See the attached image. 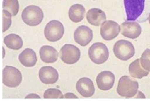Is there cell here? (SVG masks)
<instances>
[{"instance_id":"obj_1","label":"cell","mask_w":150,"mask_h":101,"mask_svg":"<svg viewBox=\"0 0 150 101\" xmlns=\"http://www.w3.org/2000/svg\"><path fill=\"white\" fill-rule=\"evenodd\" d=\"M139 84L136 81L133 80L128 76H122L118 81L117 87V93L120 96L126 98L134 96L138 92Z\"/></svg>"},{"instance_id":"obj_2","label":"cell","mask_w":150,"mask_h":101,"mask_svg":"<svg viewBox=\"0 0 150 101\" xmlns=\"http://www.w3.org/2000/svg\"><path fill=\"white\" fill-rule=\"evenodd\" d=\"M44 16L42 10L35 5H30L25 7L21 15L24 23L31 27L39 25L44 19Z\"/></svg>"},{"instance_id":"obj_3","label":"cell","mask_w":150,"mask_h":101,"mask_svg":"<svg viewBox=\"0 0 150 101\" xmlns=\"http://www.w3.org/2000/svg\"><path fill=\"white\" fill-rule=\"evenodd\" d=\"M113 52L116 58L122 61H127L134 55L135 49L130 42L120 40L114 44Z\"/></svg>"},{"instance_id":"obj_4","label":"cell","mask_w":150,"mask_h":101,"mask_svg":"<svg viewBox=\"0 0 150 101\" xmlns=\"http://www.w3.org/2000/svg\"><path fill=\"white\" fill-rule=\"evenodd\" d=\"M89 57L96 64L104 63L109 59V52L105 44L101 42L93 43L89 49Z\"/></svg>"},{"instance_id":"obj_5","label":"cell","mask_w":150,"mask_h":101,"mask_svg":"<svg viewBox=\"0 0 150 101\" xmlns=\"http://www.w3.org/2000/svg\"><path fill=\"white\" fill-rule=\"evenodd\" d=\"M21 72L15 67L6 66L3 70V83L6 87L15 88L22 82Z\"/></svg>"},{"instance_id":"obj_6","label":"cell","mask_w":150,"mask_h":101,"mask_svg":"<svg viewBox=\"0 0 150 101\" xmlns=\"http://www.w3.org/2000/svg\"><path fill=\"white\" fill-rule=\"evenodd\" d=\"M145 1V0H124L127 20H136L142 15Z\"/></svg>"},{"instance_id":"obj_7","label":"cell","mask_w":150,"mask_h":101,"mask_svg":"<svg viewBox=\"0 0 150 101\" xmlns=\"http://www.w3.org/2000/svg\"><path fill=\"white\" fill-rule=\"evenodd\" d=\"M65 28L62 22L59 20H53L47 24L44 29L45 38L51 42H57L63 36Z\"/></svg>"},{"instance_id":"obj_8","label":"cell","mask_w":150,"mask_h":101,"mask_svg":"<svg viewBox=\"0 0 150 101\" xmlns=\"http://www.w3.org/2000/svg\"><path fill=\"white\" fill-rule=\"evenodd\" d=\"M81 52L79 48L71 44H66L60 51L62 61L68 64L76 63L80 59Z\"/></svg>"},{"instance_id":"obj_9","label":"cell","mask_w":150,"mask_h":101,"mask_svg":"<svg viewBox=\"0 0 150 101\" xmlns=\"http://www.w3.org/2000/svg\"><path fill=\"white\" fill-rule=\"evenodd\" d=\"M121 31V27L117 22L113 20L104 22L101 25L100 34L105 40H112L116 38Z\"/></svg>"},{"instance_id":"obj_10","label":"cell","mask_w":150,"mask_h":101,"mask_svg":"<svg viewBox=\"0 0 150 101\" xmlns=\"http://www.w3.org/2000/svg\"><path fill=\"white\" fill-rule=\"evenodd\" d=\"M74 40L81 47H86L93 39V31L88 27L81 25L79 27L74 34Z\"/></svg>"},{"instance_id":"obj_11","label":"cell","mask_w":150,"mask_h":101,"mask_svg":"<svg viewBox=\"0 0 150 101\" xmlns=\"http://www.w3.org/2000/svg\"><path fill=\"white\" fill-rule=\"evenodd\" d=\"M115 76L110 71H103L96 78L97 87L101 90L108 91L112 88L114 85Z\"/></svg>"},{"instance_id":"obj_12","label":"cell","mask_w":150,"mask_h":101,"mask_svg":"<svg viewBox=\"0 0 150 101\" xmlns=\"http://www.w3.org/2000/svg\"><path fill=\"white\" fill-rule=\"evenodd\" d=\"M121 31L122 35L124 37L135 39L141 35L142 28L137 22L134 21H127L122 24Z\"/></svg>"},{"instance_id":"obj_13","label":"cell","mask_w":150,"mask_h":101,"mask_svg":"<svg viewBox=\"0 0 150 101\" xmlns=\"http://www.w3.org/2000/svg\"><path fill=\"white\" fill-rule=\"evenodd\" d=\"M57 71L51 66H44L40 68L39 77L41 82L45 84H55L59 80Z\"/></svg>"},{"instance_id":"obj_14","label":"cell","mask_w":150,"mask_h":101,"mask_svg":"<svg viewBox=\"0 0 150 101\" xmlns=\"http://www.w3.org/2000/svg\"><path fill=\"white\" fill-rule=\"evenodd\" d=\"M77 92L84 97H89L95 93V87L93 81L86 77H83L78 80L76 84Z\"/></svg>"},{"instance_id":"obj_15","label":"cell","mask_w":150,"mask_h":101,"mask_svg":"<svg viewBox=\"0 0 150 101\" xmlns=\"http://www.w3.org/2000/svg\"><path fill=\"white\" fill-rule=\"evenodd\" d=\"M86 19L92 25L100 26L106 20L107 17L104 11L100 8H93L88 12Z\"/></svg>"},{"instance_id":"obj_16","label":"cell","mask_w":150,"mask_h":101,"mask_svg":"<svg viewBox=\"0 0 150 101\" xmlns=\"http://www.w3.org/2000/svg\"><path fill=\"white\" fill-rule=\"evenodd\" d=\"M41 60L45 63H55L59 58L57 51L51 46L45 45L41 47L39 51Z\"/></svg>"},{"instance_id":"obj_17","label":"cell","mask_w":150,"mask_h":101,"mask_svg":"<svg viewBox=\"0 0 150 101\" xmlns=\"http://www.w3.org/2000/svg\"><path fill=\"white\" fill-rule=\"evenodd\" d=\"M19 61L25 67H33L37 63L36 54L32 49L26 48L19 54Z\"/></svg>"},{"instance_id":"obj_18","label":"cell","mask_w":150,"mask_h":101,"mask_svg":"<svg viewBox=\"0 0 150 101\" xmlns=\"http://www.w3.org/2000/svg\"><path fill=\"white\" fill-rule=\"evenodd\" d=\"M86 10L81 4H76L72 5L68 12L69 18L71 20L75 23L82 21L84 18Z\"/></svg>"},{"instance_id":"obj_19","label":"cell","mask_w":150,"mask_h":101,"mask_svg":"<svg viewBox=\"0 0 150 101\" xmlns=\"http://www.w3.org/2000/svg\"><path fill=\"white\" fill-rule=\"evenodd\" d=\"M129 73L132 77L137 79H141L143 77L146 76L149 72L145 70L141 66L140 59H136L133 61L128 67Z\"/></svg>"},{"instance_id":"obj_20","label":"cell","mask_w":150,"mask_h":101,"mask_svg":"<svg viewBox=\"0 0 150 101\" xmlns=\"http://www.w3.org/2000/svg\"><path fill=\"white\" fill-rule=\"evenodd\" d=\"M4 43L6 47L13 50H19L23 46V40L16 34H10L4 38Z\"/></svg>"},{"instance_id":"obj_21","label":"cell","mask_w":150,"mask_h":101,"mask_svg":"<svg viewBox=\"0 0 150 101\" xmlns=\"http://www.w3.org/2000/svg\"><path fill=\"white\" fill-rule=\"evenodd\" d=\"M3 8L7 10L12 16H15L19 9L18 0H3Z\"/></svg>"},{"instance_id":"obj_22","label":"cell","mask_w":150,"mask_h":101,"mask_svg":"<svg viewBox=\"0 0 150 101\" xmlns=\"http://www.w3.org/2000/svg\"><path fill=\"white\" fill-rule=\"evenodd\" d=\"M141 66L148 72H150V49H146L142 53L140 59Z\"/></svg>"},{"instance_id":"obj_23","label":"cell","mask_w":150,"mask_h":101,"mask_svg":"<svg viewBox=\"0 0 150 101\" xmlns=\"http://www.w3.org/2000/svg\"><path fill=\"white\" fill-rule=\"evenodd\" d=\"M44 98L45 99H63L64 96L63 95L62 92L57 88H49L44 93Z\"/></svg>"},{"instance_id":"obj_24","label":"cell","mask_w":150,"mask_h":101,"mask_svg":"<svg viewBox=\"0 0 150 101\" xmlns=\"http://www.w3.org/2000/svg\"><path fill=\"white\" fill-rule=\"evenodd\" d=\"M12 15L7 10H3V32H4L11 26Z\"/></svg>"},{"instance_id":"obj_25","label":"cell","mask_w":150,"mask_h":101,"mask_svg":"<svg viewBox=\"0 0 150 101\" xmlns=\"http://www.w3.org/2000/svg\"><path fill=\"white\" fill-rule=\"evenodd\" d=\"M64 98H76V99H77V97L76 96V95H75L74 94H73L72 93H68L64 95Z\"/></svg>"},{"instance_id":"obj_26","label":"cell","mask_w":150,"mask_h":101,"mask_svg":"<svg viewBox=\"0 0 150 101\" xmlns=\"http://www.w3.org/2000/svg\"><path fill=\"white\" fill-rule=\"evenodd\" d=\"M25 98H40L38 95L36 94H30L26 96Z\"/></svg>"},{"instance_id":"obj_27","label":"cell","mask_w":150,"mask_h":101,"mask_svg":"<svg viewBox=\"0 0 150 101\" xmlns=\"http://www.w3.org/2000/svg\"><path fill=\"white\" fill-rule=\"evenodd\" d=\"M148 20H149V24H150V14L149 15V16H148Z\"/></svg>"}]
</instances>
